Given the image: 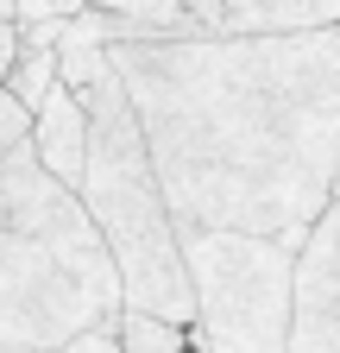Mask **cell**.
Wrapping results in <instances>:
<instances>
[{
  "instance_id": "6da1fadb",
  "label": "cell",
  "mask_w": 340,
  "mask_h": 353,
  "mask_svg": "<svg viewBox=\"0 0 340 353\" xmlns=\"http://www.w3.org/2000/svg\"><path fill=\"white\" fill-rule=\"evenodd\" d=\"M114 70L177 228L309 246L340 176V32L126 44Z\"/></svg>"
},
{
  "instance_id": "3957f363",
  "label": "cell",
  "mask_w": 340,
  "mask_h": 353,
  "mask_svg": "<svg viewBox=\"0 0 340 353\" xmlns=\"http://www.w3.org/2000/svg\"><path fill=\"white\" fill-rule=\"evenodd\" d=\"M82 108H89V170L76 183V202L89 208L95 234L114 252L120 303L133 316L195 328V290H189V265H183V240H177V214L164 202L145 126H139V108L126 95L120 70L101 76L82 95Z\"/></svg>"
},
{
  "instance_id": "7c38bea8",
  "label": "cell",
  "mask_w": 340,
  "mask_h": 353,
  "mask_svg": "<svg viewBox=\"0 0 340 353\" xmlns=\"http://www.w3.org/2000/svg\"><path fill=\"white\" fill-rule=\"evenodd\" d=\"M63 353H126V347H120V322H107V328H89L82 341H70Z\"/></svg>"
},
{
  "instance_id": "8992f818",
  "label": "cell",
  "mask_w": 340,
  "mask_h": 353,
  "mask_svg": "<svg viewBox=\"0 0 340 353\" xmlns=\"http://www.w3.org/2000/svg\"><path fill=\"white\" fill-rule=\"evenodd\" d=\"M32 152L63 190H76L82 170H89V108H82V95H70L63 82L32 120Z\"/></svg>"
},
{
  "instance_id": "ba28073f",
  "label": "cell",
  "mask_w": 340,
  "mask_h": 353,
  "mask_svg": "<svg viewBox=\"0 0 340 353\" xmlns=\"http://www.w3.org/2000/svg\"><path fill=\"white\" fill-rule=\"evenodd\" d=\"M7 95H13L25 114H38V108L57 95V51H25V57L13 63V76H7Z\"/></svg>"
},
{
  "instance_id": "4fadbf2b",
  "label": "cell",
  "mask_w": 340,
  "mask_h": 353,
  "mask_svg": "<svg viewBox=\"0 0 340 353\" xmlns=\"http://www.w3.org/2000/svg\"><path fill=\"white\" fill-rule=\"evenodd\" d=\"M25 57V44H19V26L13 19H0V88H7V76H13V63Z\"/></svg>"
},
{
  "instance_id": "7a4b0ae2",
  "label": "cell",
  "mask_w": 340,
  "mask_h": 353,
  "mask_svg": "<svg viewBox=\"0 0 340 353\" xmlns=\"http://www.w3.org/2000/svg\"><path fill=\"white\" fill-rule=\"evenodd\" d=\"M120 309L114 252L76 190L32 145L0 158V353H63Z\"/></svg>"
},
{
  "instance_id": "5b68a950",
  "label": "cell",
  "mask_w": 340,
  "mask_h": 353,
  "mask_svg": "<svg viewBox=\"0 0 340 353\" xmlns=\"http://www.w3.org/2000/svg\"><path fill=\"white\" fill-rule=\"evenodd\" d=\"M290 353H340V202L296 252V322Z\"/></svg>"
},
{
  "instance_id": "277c9868",
  "label": "cell",
  "mask_w": 340,
  "mask_h": 353,
  "mask_svg": "<svg viewBox=\"0 0 340 353\" xmlns=\"http://www.w3.org/2000/svg\"><path fill=\"white\" fill-rule=\"evenodd\" d=\"M195 290V353H290L296 322V252L259 234L177 228Z\"/></svg>"
},
{
  "instance_id": "52a82bcc",
  "label": "cell",
  "mask_w": 340,
  "mask_h": 353,
  "mask_svg": "<svg viewBox=\"0 0 340 353\" xmlns=\"http://www.w3.org/2000/svg\"><path fill=\"white\" fill-rule=\"evenodd\" d=\"M107 51H126V44H195L208 38L189 13V0H107Z\"/></svg>"
},
{
  "instance_id": "9c48e42d",
  "label": "cell",
  "mask_w": 340,
  "mask_h": 353,
  "mask_svg": "<svg viewBox=\"0 0 340 353\" xmlns=\"http://www.w3.org/2000/svg\"><path fill=\"white\" fill-rule=\"evenodd\" d=\"M120 347L126 353H195L189 328H170L158 316H133V309H120Z\"/></svg>"
},
{
  "instance_id": "8fae6325",
  "label": "cell",
  "mask_w": 340,
  "mask_h": 353,
  "mask_svg": "<svg viewBox=\"0 0 340 353\" xmlns=\"http://www.w3.org/2000/svg\"><path fill=\"white\" fill-rule=\"evenodd\" d=\"M32 120H38V114H25L7 88H0V158H13V152L32 145Z\"/></svg>"
},
{
  "instance_id": "30bf717a",
  "label": "cell",
  "mask_w": 340,
  "mask_h": 353,
  "mask_svg": "<svg viewBox=\"0 0 340 353\" xmlns=\"http://www.w3.org/2000/svg\"><path fill=\"white\" fill-rule=\"evenodd\" d=\"M101 76H114V51L107 44H63L57 51V82L70 88V95H89Z\"/></svg>"
}]
</instances>
